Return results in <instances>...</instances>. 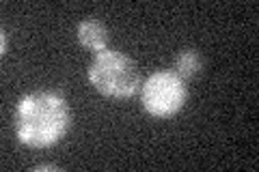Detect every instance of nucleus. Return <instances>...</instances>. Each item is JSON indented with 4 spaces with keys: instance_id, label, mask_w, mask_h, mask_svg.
<instances>
[{
    "instance_id": "obj_1",
    "label": "nucleus",
    "mask_w": 259,
    "mask_h": 172,
    "mask_svg": "<svg viewBox=\"0 0 259 172\" xmlns=\"http://www.w3.org/2000/svg\"><path fill=\"white\" fill-rule=\"evenodd\" d=\"M71 108L61 91L41 88L20 97L13 114V129L20 144L28 149H50L67 136Z\"/></svg>"
},
{
    "instance_id": "obj_2",
    "label": "nucleus",
    "mask_w": 259,
    "mask_h": 172,
    "mask_svg": "<svg viewBox=\"0 0 259 172\" xmlns=\"http://www.w3.org/2000/svg\"><path fill=\"white\" fill-rule=\"evenodd\" d=\"M87 78L97 93L119 101L136 95L143 84L139 65L115 47H106L104 52L93 54V61L89 63L87 69Z\"/></svg>"
},
{
    "instance_id": "obj_3",
    "label": "nucleus",
    "mask_w": 259,
    "mask_h": 172,
    "mask_svg": "<svg viewBox=\"0 0 259 172\" xmlns=\"http://www.w3.org/2000/svg\"><path fill=\"white\" fill-rule=\"evenodd\" d=\"M141 105L153 119H173L188 101V86L175 71H156L141 84Z\"/></svg>"
},
{
    "instance_id": "obj_4",
    "label": "nucleus",
    "mask_w": 259,
    "mask_h": 172,
    "mask_svg": "<svg viewBox=\"0 0 259 172\" xmlns=\"http://www.w3.org/2000/svg\"><path fill=\"white\" fill-rule=\"evenodd\" d=\"M78 43L89 52H104L108 47V28L104 26L102 20L97 18H84L76 28Z\"/></svg>"
},
{
    "instance_id": "obj_5",
    "label": "nucleus",
    "mask_w": 259,
    "mask_h": 172,
    "mask_svg": "<svg viewBox=\"0 0 259 172\" xmlns=\"http://www.w3.org/2000/svg\"><path fill=\"white\" fill-rule=\"evenodd\" d=\"M201 69H203V59L197 50H182L177 52L175 61H173V71L180 76L182 80H192L197 78Z\"/></svg>"
},
{
    "instance_id": "obj_6",
    "label": "nucleus",
    "mask_w": 259,
    "mask_h": 172,
    "mask_svg": "<svg viewBox=\"0 0 259 172\" xmlns=\"http://www.w3.org/2000/svg\"><path fill=\"white\" fill-rule=\"evenodd\" d=\"M44 170H54V172H59L61 168H59V166H52V163H39V166L32 168V172H44Z\"/></svg>"
},
{
    "instance_id": "obj_7",
    "label": "nucleus",
    "mask_w": 259,
    "mask_h": 172,
    "mask_svg": "<svg viewBox=\"0 0 259 172\" xmlns=\"http://www.w3.org/2000/svg\"><path fill=\"white\" fill-rule=\"evenodd\" d=\"M0 54H7V32L3 30V47H0Z\"/></svg>"
}]
</instances>
